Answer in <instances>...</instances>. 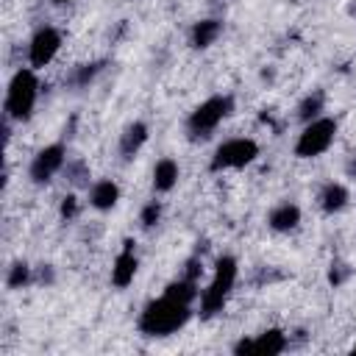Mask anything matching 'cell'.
<instances>
[{"label":"cell","instance_id":"1","mask_svg":"<svg viewBox=\"0 0 356 356\" xmlns=\"http://www.w3.org/2000/svg\"><path fill=\"white\" fill-rule=\"evenodd\" d=\"M192 320V303H184L167 292H161V298L150 300L142 312H139V320H136V328L139 334L145 337H153V339H161V337H172L178 334L186 323Z\"/></svg>","mask_w":356,"mask_h":356},{"label":"cell","instance_id":"2","mask_svg":"<svg viewBox=\"0 0 356 356\" xmlns=\"http://www.w3.org/2000/svg\"><path fill=\"white\" fill-rule=\"evenodd\" d=\"M236 278H239V261L234 256H220L214 261L211 281L206 284V289L197 298V309H200L203 320H211L214 314H220L225 309V303L236 286Z\"/></svg>","mask_w":356,"mask_h":356},{"label":"cell","instance_id":"3","mask_svg":"<svg viewBox=\"0 0 356 356\" xmlns=\"http://www.w3.org/2000/svg\"><path fill=\"white\" fill-rule=\"evenodd\" d=\"M39 75L33 67H19L8 86H6V106H3V117H8L11 122H28L33 117L36 100H39Z\"/></svg>","mask_w":356,"mask_h":356},{"label":"cell","instance_id":"4","mask_svg":"<svg viewBox=\"0 0 356 356\" xmlns=\"http://www.w3.org/2000/svg\"><path fill=\"white\" fill-rule=\"evenodd\" d=\"M337 131H339V125H337L334 117H317V120L306 122L303 131L295 139V156L298 159H317V156H323L334 145Z\"/></svg>","mask_w":356,"mask_h":356},{"label":"cell","instance_id":"5","mask_svg":"<svg viewBox=\"0 0 356 356\" xmlns=\"http://www.w3.org/2000/svg\"><path fill=\"white\" fill-rule=\"evenodd\" d=\"M259 159V145L250 136H234L225 139L222 145H217V150L211 153L209 170L211 172H225V170H242L248 164H253Z\"/></svg>","mask_w":356,"mask_h":356},{"label":"cell","instance_id":"6","mask_svg":"<svg viewBox=\"0 0 356 356\" xmlns=\"http://www.w3.org/2000/svg\"><path fill=\"white\" fill-rule=\"evenodd\" d=\"M231 111H234V97L231 95H211L200 106H195V111L186 120V131L192 136H209Z\"/></svg>","mask_w":356,"mask_h":356},{"label":"cell","instance_id":"7","mask_svg":"<svg viewBox=\"0 0 356 356\" xmlns=\"http://www.w3.org/2000/svg\"><path fill=\"white\" fill-rule=\"evenodd\" d=\"M64 167H67V147H64L61 142H53V145H44L42 150H36V156H33L31 164H28V178H31L36 186H44V184H50Z\"/></svg>","mask_w":356,"mask_h":356},{"label":"cell","instance_id":"8","mask_svg":"<svg viewBox=\"0 0 356 356\" xmlns=\"http://www.w3.org/2000/svg\"><path fill=\"white\" fill-rule=\"evenodd\" d=\"M61 44H64L61 31L53 28V25H42V28L31 36V42H28V64H31L33 70L47 67V64L58 56Z\"/></svg>","mask_w":356,"mask_h":356},{"label":"cell","instance_id":"9","mask_svg":"<svg viewBox=\"0 0 356 356\" xmlns=\"http://www.w3.org/2000/svg\"><path fill=\"white\" fill-rule=\"evenodd\" d=\"M289 348V339H286V331L284 328H267L256 337H242L236 345H234V353L245 356V353H256V356H278Z\"/></svg>","mask_w":356,"mask_h":356},{"label":"cell","instance_id":"10","mask_svg":"<svg viewBox=\"0 0 356 356\" xmlns=\"http://www.w3.org/2000/svg\"><path fill=\"white\" fill-rule=\"evenodd\" d=\"M136 273H139V259H136L134 242L125 239V242H122V250L117 253V259H114V264H111V284H114L117 289H125L128 284H134Z\"/></svg>","mask_w":356,"mask_h":356},{"label":"cell","instance_id":"11","mask_svg":"<svg viewBox=\"0 0 356 356\" xmlns=\"http://www.w3.org/2000/svg\"><path fill=\"white\" fill-rule=\"evenodd\" d=\"M267 225H270L273 231H278V234L295 231V228L300 225V206H298V203H289V200L273 206L270 214H267Z\"/></svg>","mask_w":356,"mask_h":356},{"label":"cell","instance_id":"12","mask_svg":"<svg viewBox=\"0 0 356 356\" xmlns=\"http://www.w3.org/2000/svg\"><path fill=\"white\" fill-rule=\"evenodd\" d=\"M220 36H222V19H217V17L197 19V22L192 25V31H189V42H192L195 50H206V47H211Z\"/></svg>","mask_w":356,"mask_h":356},{"label":"cell","instance_id":"13","mask_svg":"<svg viewBox=\"0 0 356 356\" xmlns=\"http://www.w3.org/2000/svg\"><path fill=\"white\" fill-rule=\"evenodd\" d=\"M120 203V186L111 178H100L89 189V206L97 211H111Z\"/></svg>","mask_w":356,"mask_h":356},{"label":"cell","instance_id":"14","mask_svg":"<svg viewBox=\"0 0 356 356\" xmlns=\"http://www.w3.org/2000/svg\"><path fill=\"white\" fill-rule=\"evenodd\" d=\"M147 136H150V131H147L145 122H139V120L131 122V125L122 131V136H120V153H122V159H134V156L145 147Z\"/></svg>","mask_w":356,"mask_h":356},{"label":"cell","instance_id":"15","mask_svg":"<svg viewBox=\"0 0 356 356\" xmlns=\"http://www.w3.org/2000/svg\"><path fill=\"white\" fill-rule=\"evenodd\" d=\"M320 209L325 211V214H337V211H342L345 206H348V200H350V195H348V189L342 186V184H337V181H331V184H325L323 189H320Z\"/></svg>","mask_w":356,"mask_h":356},{"label":"cell","instance_id":"16","mask_svg":"<svg viewBox=\"0 0 356 356\" xmlns=\"http://www.w3.org/2000/svg\"><path fill=\"white\" fill-rule=\"evenodd\" d=\"M175 184H178V161L170 159V156L159 159L156 167H153V189L156 192H170Z\"/></svg>","mask_w":356,"mask_h":356},{"label":"cell","instance_id":"17","mask_svg":"<svg viewBox=\"0 0 356 356\" xmlns=\"http://www.w3.org/2000/svg\"><path fill=\"white\" fill-rule=\"evenodd\" d=\"M323 111H325V92L323 89H312L300 100V106H298V117H300L303 125L312 122V120H317V117H323Z\"/></svg>","mask_w":356,"mask_h":356},{"label":"cell","instance_id":"18","mask_svg":"<svg viewBox=\"0 0 356 356\" xmlns=\"http://www.w3.org/2000/svg\"><path fill=\"white\" fill-rule=\"evenodd\" d=\"M28 284H33V267L25 264V261H14V264L8 267L6 286H8V289H22V286H28Z\"/></svg>","mask_w":356,"mask_h":356},{"label":"cell","instance_id":"19","mask_svg":"<svg viewBox=\"0 0 356 356\" xmlns=\"http://www.w3.org/2000/svg\"><path fill=\"white\" fill-rule=\"evenodd\" d=\"M159 217H161V203L159 200H147L145 203V209H142V228H153L156 222H159Z\"/></svg>","mask_w":356,"mask_h":356},{"label":"cell","instance_id":"20","mask_svg":"<svg viewBox=\"0 0 356 356\" xmlns=\"http://www.w3.org/2000/svg\"><path fill=\"white\" fill-rule=\"evenodd\" d=\"M100 72V64H83L75 70V83L78 86H86L89 81H95V75Z\"/></svg>","mask_w":356,"mask_h":356},{"label":"cell","instance_id":"21","mask_svg":"<svg viewBox=\"0 0 356 356\" xmlns=\"http://www.w3.org/2000/svg\"><path fill=\"white\" fill-rule=\"evenodd\" d=\"M58 211H61L64 220H72V217L78 214V197H75V195H67V197L61 200V209H58Z\"/></svg>","mask_w":356,"mask_h":356},{"label":"cell","instance_id":"22","mask_svg":"<svg viewBox=\"0 0 356 356\" xmlns=\"http://www.w3.org/2000/svg\"><path fill=\"white\" fill-rule=\"evenodd\" d=\"M50 3H56V6H64V3H70V0H50Z\"/></svg>","mask_w":356,"mask_h":356},{"label":"cell","instance_id":"23","mask_svg":"<svg viewBox=\"0 0 356 356\" xmlns=\"http://www.w3.org/2000/svg\"><path fill=\"white\" fill-rule=\"evenodd\" d=\"M350 11H353V14H356V0H353V6H350Z\"/></svg>","mask_w":356,"mask_h":356}]
</instances>
